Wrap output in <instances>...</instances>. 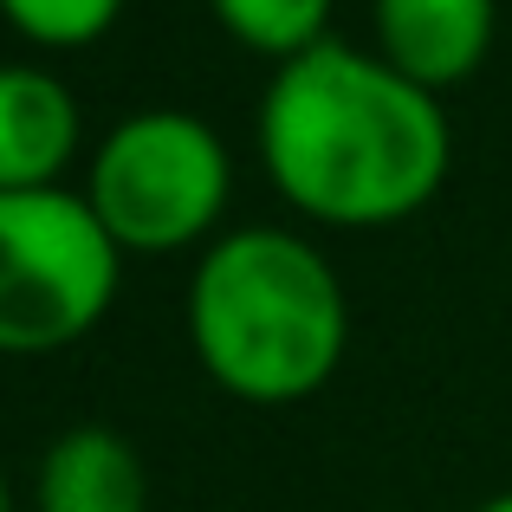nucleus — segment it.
<instances>
[{"label": "nucleus", "instance_id": "f257e3e1", "mask_svg": "<svg viewBox=\"0 0 512 512\" xmlns=\"http://www.w3.org/2000/svg\"><path fill=\"white\" fill-rule=\"evenodd\" d=\"M260 163L318 227H396L441 195L454 130L435 91L325 39L266 78Z\"/></svg>", "mask_w": 512, "mask_h": 512}, {"label": "nucleus", "instance_id": "f03ea898", "mask_svg": "<svg viewBox=\"0 0 512 512\" xmlns=\"http://www.w3.org/2000/svg\"><path fill=\"white\" fill-rule=\"evenodd\" d=\"M188 350L234 402L286 409L338 376L350 299L331 260L292 227H234L188 273Z\"/></svg>", "mask_w": 512, "mask_h": 512}, {"label": "nucleus", "instance_id": "7ed1b4c3", "mask_svg": "<svg viewBox=\"0 0 512 512\" xmlns=\"http://www.w3.org/2000/svg\"><path fill=\"white\" fill-rule=\"evenodd\" d=\"M85 208L117 253H182L214 234L234 195V163L208 117L150 104L111 124L85 163Z\"/></svg>", "mask_w": 512, "mask_h": 512}, {"label": "nucleus", "instance_id": "20e7f679", "mask_svg": "<svg viewBox=\"0 0 512 512\" xmlns=\"http://www.w3.org/2000/svg\"><path fill=\"white\" fill-rule=\"evenodd\" d=\"M124 253L78 188L0 195V357H46L111 318Z\"/></svg>", "mask_w": 512, "mask_h": 512}, {"label": "nucleus", "instance_id": "39448f33", "mask_svg": "<svg viewBox=\"0 0 512 512\" xmlns=\"http://www.w3.org/2000/svg\"><path fill=\"white\" fill-rule=\"evenodd\" d=\"M376 59L415 78L422 91H448L487 65L500 7L493 0H376Z\"/></svg>", "mask_w": 512, "mask_h": 512}, {"label": "nucleus", "instance_id": "423d86ee", "mask_svg": "<svg viewBox=\"0 0 512 512\" xmlns=\"http://www.w3.org/2000/svg\"><path fill=\"white\" fill-rule=\"evenodd\" d=\"M78 156V98L46 65H0V195L65 188Z\"/></svg>", "mask_w": 512, "mask_h": 512}, {"label": "nucleus", "instance_id": "0eeeda50", "mask_svg": "<svg viewBox=\"0 0 512 512\" xmlns=\"http://www.w3.org/2000/svg\"><path fill=\"white\" fill-rule=\"evenodd\" d=\"M39 512H150V467L117 428L78 422L39 454Z\"/></svg>", "mask_w": 512, "mask_h": 512}, {"label": "nucleus", "instance_id": "6e6552de", "mask_svg": "<svg viewBox=\"0 0 512 512\" xmlns=\"http://www.w3.org/2000/svg\"><path fill=\"white\" fill-rule=\"evenodd\" d=\"M208 13L221 20V33L234 46L260 52V59L286 65L299 52L325 46L331 26V0H208Z\"/></svg>", "mask_w": 512, "mask_h": 512}, {"label": "nucleus", "instance_id": "1a4fd4ad", "mask_svg": "<svg viewBox=\"0 0 512 512\" xmlns=\"http://www.w3.org/2000/svg\"><path fill=\"white\" fill-rule=\"evenodd\" d=\"M124 13V0H0V20L39 52H78L104 39Z\"/></svg>", "mask_w": 512, "mask_h": 512}, {"label": "nucleus", "instance_id": "9d476101", "mask_svg": "<svg viewBox=\"0 0 512 512\" xmlns=\"http://www.w3.org/2000/svg\"><path fill=\"white\" fill-rule=\"evenodd\" d=\"M480 512H512V493H493V500L480 506Z\"/></svg>", "mask_w": 512, "mask_h": 512}, {"label": "nucleus", "instance_id": "9b49d317", "mask_svg": "<svg viewBox=\"0 0 512 512\" xmlns=\"http://www.w3.org/2000/svg\"><path fill=\"white\" fill-rule=\"evenodd\" d=\"M0 512H13V500H7V480H0Z\"/></svg>", "mask_w": 512, "mask_h": 512}]
</instances>
